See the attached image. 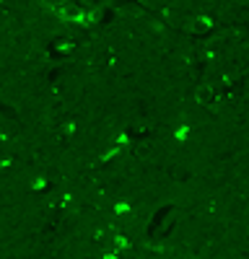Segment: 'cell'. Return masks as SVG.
<instances>
[{"mask_svg":"<svg viewBox=\"0 0 249 259\" xmlns=\"http://www.w3.org/2000/svg\"><path fill=\"white\" fill-rule=\"evenodd\" d=\"M197 101L200 104H208V106L216 104V91L211 89V85H200V89H197Z\"/></svg>","mask_w":249,"mask_h":259,"instance_id":"obj_2","label":"cell"},{"mask_svg":"<svg viewBox=\"0 0 249 259\" xmlns=\"http://www.w3.org/2000/svg\"><path fill=\"white\" fill-rule=\"evenodd\" d=\"M208 26H211V21H208V18H202V16L195 21V29H197V31H202V29H208Z\"/></svg>","mask_w":249,"mask_h":259,"instance_id":"obj_3","label":"cell"},{"mask_svg":"<svg viewBox=\"0 0 249 259\" xmlns=\"http://www.w3.org/2000/svg\"><path fill=\"white\" fill-rule=\"evenodd\" d=\"M57 16L62 21H83L86 11H83V6L78 3V0H62V3L57 6Z\"/></svg>","mask_w":249,"mask_h":259,"instance_id":"obj_1","label":"cell"}]
</instances>
